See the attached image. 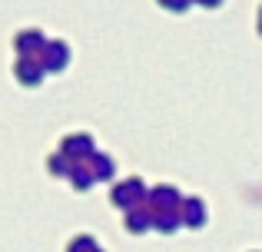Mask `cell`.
<instances>
[{
  "label": "cell",
  "instance_id": "3957f363",
  "mask_svg": "<svg viewBox=\"0 0 262 252\" xmlns=\"http://www.w3.org/2000/svg\"><path fill=\"white\" fill-rule=\"evenodd\" d=\"M17 73H20V80H24V83H37V80H40V66L33 63V60H20V63H17Z\"/></svg>",
  "mask_w": 262,
  "mask_h": 252
},
{
  "label": "cell",
  "instance_id": "6da1fadb",
  "mask_svg": "<svg viewBox=\"0 0 262 252\" xmlns=\"http://www.w3.org/2000/svg\"><path fill=\"white\" fill-rule=\"evenodd\" d=\"M40 43H43V33H40V30H20L17 33V47H20V50H37V47Z\"/></svg>",
  "mask_w": 262,
  "mask_h": 252
},
{
  "label": "cell",
  "instance_id": "7a4b0ae2",
  "mask_svg": "<svg viewBox=\"0 0 262 252\" xmlns=\"http://www.w3.org/2000/svg\"><path fill=\"white\" fill-rule=\"evenodd\" d=\"M67 63V43H47V66H63Z\"/></svg>",
  "mask_w": 262,
  "mask_h": 252
}]
</instances>
